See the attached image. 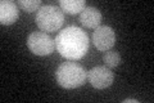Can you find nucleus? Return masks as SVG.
Returning <instances> with one entry per match:
<instances>
[{"mask_svg": "<svg viewBox=\"0 0 154 103\" xmlns=\"http://www.w3.org/2000/svg\"><path fill=\"white\" fill-rule=\"evenodd\" d=\"M35 22L37 27L46 32H55L63 26L64 14L63 11L57 5H42L36 13Z\"/></svg>", "mask_w": 154, "mask_h": 103, "instance_id": "3", "label": "nucleus"}, {"mask_svg": "<svg viewBox=\"0 0 154 103\" xmlns=\"http://www.w3.org/2000/svg\"><path fill=\"white\" fill-rule=\"evenodd\" d=\"M16 4L19 7V8H22L23 11H26L28 13H32V12H35V11H38L42 5H41V0H17Z\"/></svg>", "mask_w": 154, "mask_h": 103, "instance_id": "10", "label": "nucleus"}, {"mask_svg": "<svg viewBox=\"0 0 154 103\" xmlns=\"http://www.w3.org/2000/svg\"><path fill=\"white\" fill-rule=\"evenodd\" d=\"M104 63L109 68H114L121 63V56L117 52H105V54L103 57Z\"/></svg>", "mask_w": 154, "mask_h": 103, "instance_id": "11", "label": "nucleus"}, {"mask_svg": "<svg viewBox=\"0 0 154 103\" xmlns=\"http://www.w3.org/2000/svg\"><path fill=\"white\" fill-rule=\"evenodd\" d=\"M28 49L36 56H49L54 52L55 41L44 31H36L30 34L27 39Z\"/></svg>", "mask_w": 154, "mask_h": 103, "instance_id": "4", "label": "nucleus"}, {"mask_svg": "<svg viewBox=\"0 0 154 103\" xmlns=\"http://www.w3.org/2000/svg\"><path fill=\"white\" fill-rule=\"evenodd\" d=\"M93 43L100 52H108L116 44V32L110 26L100 24L93 32Z\"/></svg>", "mask_w": 154, "mask_h": 103, "instance_id": "5", "label": "nucleus"}, {"mask_svg": "<svg viewBox=\"0 0 154 103\" xmlns=\"http://www.w3.org/2000/svg\"><path fill=\"white\" fill-rule=\"evenodd\" d=\"M88 79L95 89H107L113 84L114 73L107 66H96L88 72Z\"/></svg>", "mask_w": 154, "mask_h": 103, "instance_id": "6", "label": "nucleus"}, {"mask_svg": "<svg viewBox=\"0 0 154 103\" xmlns=\"http://www.w3.org/2000/svg\"><path fill=\"white\" fill-rule=\"evenodd\" d=\"M59 8L68 14H77L86 8V2L85 0H60Z\"/></svg>", "mask_w": 154, "mask_h": 103, "instance_id": "9", "label": "nucleus"}, {"mask_svg": "<svg viewBox=\"0 0 154 103\" xmlns=\"http://www.w3.org/2000/svg\"><path fill=\"white\" fill-rule=\"evenodd\" d=\"M80 22L86 28H95L100 26L102 22V13L99 9L94 7H86L82 12L80 13Z\"/></svg>", "mask_w": 154, "mask_h": 103, "instance_id": "8", "label": "nucleus"}, {"mask_svg": "<svg viewBox=\"0 0 154 103\" xmlns=\"http://www.w3.org/2000/svg\"><path fill=\"white\" fill-rule=\"evenodd\" d=\"M18 5L11 0H2L0 3V22L2 24H12L18 19Z\"/></svg>", "mask_w": 154, "mask_h": 103, "instance_id": "7", "label": "nucleus"}, {"mask_svg": "<svg viewBox=\"0 0 154 103\" xmlns=\"http://www.w3.org/2000/svg\"><path fill=\"white\" fill-rule=\"evenodd\" d=\"M55 79L58 84L64 89H76L85 84L88 72L77 62H64L57 68Z\"/></svg>", "mask_w": 154, "mask_h": 103, "instance_id": "2", "label": "nucleus"}, {"mask_svg": "<svg viewBox=\"0 0 154 103\" xmlns=\"http://www.w3.org/2000/svg\"><path fill=\"white\" fill-rule=\"evenodd\" d=\"M123 103H139V101L132 99V98H127V99H123Z\"/></svg>", "mask_w": 154, "mask_h": 103, "instance_id": "12", "label": "nucleus"}, {"mask_svg": "<svg viewBox=\"0 0 154 103\" xmlns=\"http://www.w3.org/2000/svg\"><path fill=\"white\" fill-rule=\"evenodd\" d=\"M55 48L68 61L81 60L89 50V36L82 28L67 26L55 37Z\"/></svg>", "mask_w": 154, "mask_h": 103, "instance_id": "1", "label": "nucleus"}]
</instances>
